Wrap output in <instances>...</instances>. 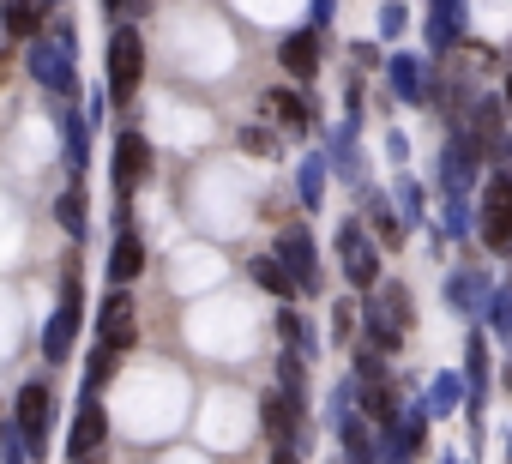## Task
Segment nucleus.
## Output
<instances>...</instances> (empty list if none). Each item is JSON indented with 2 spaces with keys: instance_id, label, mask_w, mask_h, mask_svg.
Masks as SVG:
<instances>
[{
  "instance_id": "2f4dec72",
  "label": "nucleus",
  "mask_w": 512,
  "mask_h": 464,
  "mask_svg": "<svg viewBox=\"0 0 512 464\" xmlns=\"http://www.w3.org/2000/svg\"><path fill=\"white\" fill-rule=\"evenodd\" d=\"M506 109H512V79H506Z\"/></svg>"
},
{
  "instance_id": "1a4fd4ad",
  "label": "nucleus",
  "mask_w": 512,
  "mask_h": 464,
  "mask_svg": "<svg viewBox=\"0 0 512 464\" xmlns=\"http://www.w3.org/2000/svg\"><path fill=\"white\" fill-rule=\"evenodd\" d=\"M278 61H284L290 79H314V73H320V37H314V31H290V37L278 43Z\"/></svg>"
},
{
  "instance_id": "7c9ffc66",
  "label": "nucleus",
  "mask_w": 512,
  "mask_h": 464,
  "mask_svg": "<svg viewBox=\"0 0 512 464\" xmlns=\"http://www.w3.org/2000/svg\"><path fill=\"white\" fill-rule=\"evenodd\" d=\"M103 7H109V13H121V0H103Z\"/></svg>"
},
{
  "instance_id": "bb28decb",
  "label": "nucleus",
  "mask_w": 512,
  "mask_h": 464,
  "mask_svg": "<svg viewBox=\"0 0 512 464\" xmlns=\"http://www.w3.org/2000/svg\"><path fill=\"white\" fill-rule=\"evenodd\" d=\"M398 205H404V217H422V187L416 181H398Z\"/></svg>"
},
{
  "instance_id": "ddd939ff",
  "label": "nucleus",
  "mask_w": 512,
  "mask_h": 464,
  "mask_svg": "<svg viewBox=\"0 0 512 464\" xmlns=\"http://www.w3.org/2000/svg\"><path fill=\"white\" fill-rule=\"evenodd\" d=\"M103 434H109V416H103V404H85V410H79V428H73V458L97 452V446H103Z\"/></svg>"
},
{
  "instance_id": "6e6552de",
  "label": "nucleus",
  "mask_w": 512,
  "mask_h": 464,
  "mask_svg": "<svg viewBox=\"0 0 512 464\" xmlns=\"http://www.w3.org/2000/svg\"><path fill=\"white\" fill-rule=\"evenodd\" d=\"M49 422H55L49 386H43V380H25V392H19V428H25V440L43 446V440H49Z\"/></svg>"
},
{
  "instance_id": "412c9836",
  "label": "nucleus",
  "mask_w": 512,
  "mask_h": 464,
  "mask_svg": "<svg viewBox=\"0 0 512 464\" xmlns=\"http://www.w3.org/2000/svg\"><path fill=\"white\" fill-rule=\"evenodd\" d=\"M266 428H272V440L284 446V440H290V428H296V410H290L284 398H266Z\"/></svg>"
},
{
  "instance_id": "f257e3e1",
  "label": "nucleus",
  "mask_w": 512,
  "mask_h": 464,
  "mask_svg": "<svg viewBox=\"0 0 512 464\" xmlns=\"http://www.w3.org/2000/svg\"><path fill=\"white\" fill-rule=\"evenodd\" d=\"M476 229H482V248L512 254V169H494L482 181V217H476Z\"/></svg>"
},
{
  "instance_id": "2eb2a0df",
  "label": "nucleus",
  "mask_w": 512,
  "mask_h": 464,
  "mask_svg": "<svg viewBox=\"0 0 512 464\" xmlns=\"http://www.w3.org/2000/svg\"><path fill=\"white\" fill-rule=\"evenodd\" d=\"M458 398H464V380L458 374H434V386L422 392V410L428 416H446V410H458Z\"/></svg>"
},
{
  "instance_id": "7ed1b4c3",
  "label": "nucleus",
  "mask_w": 512,
  "mask_h": 464,
  "mask_svg": "<svg viewBox=\"0 0 512 464\" xmlns=\"http://www.w3.org/2000/svg\"><path fill=\"white\" fill-rule=\"evenodd\" d=\"M338 254H344V278H350L356 290H374V284H380V260H374V248H368V229H362V223H344V229H338Z\"/></svg>"
},
{
  "instance_id": "aec40b11",
  "label": "nucleus",
  "mask_w": 512,
  "mask_h": 464,
  "mask_svg": "<svg viewBox=\"0 0 512 464\" xmlns=\"http://www.w3.org/2000/svg\"><path fill=\"white\" fill-rule=\"evenodd\" d=\"M0 19H7L13 37H31L37 31V7H31V0H0Z\"/></svg>"
},
{
  "instance_id": "393cba45",
  "label": "nucleus",
  "mask_w": 512,
  "mask_h": 464,
  "mask_svg": "<svg viewBox=\"0 0 512 464\" xmlns=\"http://www.w3.org/2000/svg\"><path fill=\"white\" fill-rule=\"evenodd\" d=\"M241 151H253V157H272V151H278V139H272L266 127H247V133H241Z\"/></svg>"
},
{
  "instance_id": "b1692460",
  "label": "nucleus",
  "mask_w": 512,
  "mask_h": 464,
  "mask_svg": "<svg viewBox=\"0 0 512 464\" xmlns=\"http://www.w3.org/2000/svg\"><path fill=\"white\" fill-rule=\"evenodd\" d=\"M55 211H61V223H67V229H79V223H85V193H79V187H73V193H61V205H55Z\"/></svg>"
},
{
  "instance_id": "6ab92c4d",
  "label": "nucleus",
  "mask_w": 512,
  "mask_h": 464,
  "mask_svg": "<svg viewBox=\"0 0 512 464\" xmlns=\"http://www.w3.org/2000/svg\"><path fill=\"white\" fill-rule=\"evenodd\" d=\"M247 272H253V284H260V290H272V296H290V290H296V284H290V272H284L278 260H253Z\"/></svg>"
},
{
  "instance_id": "f8f14e48",
  "label": "nucleus",
  "mask_w": 512,
  "mask_h": 464,
  "mask_svg": "<svg viewBox=\"0 0 512 464\" xmlns=\"http://www.w3.org/2000/svg\"><path fill=\"white\" fill-rule=\"evenodd\" d=\"M386 79H392V91L404 103H428V79H422V61L416 55H392L386 61Z\"/></svg>"
},
{
  "instance_id": "423d86ee",
  "label": "nucleus",
  "mask_w": 512,
  "mask_h": 464,
  "mask_svg": "<svg viewBox=\"0 0 512 464\" xmlns=\"http://www.w3.org/2000/svg\"><path fill=\"white\" fill-rule=\"evenodd\" d=\"M145 175H151V145H145V133H121V139H115V187H121V193H139Z\"/></svg>"
},
{
  "instance_id": "a211bd4d",
  "label": "nucleus",
  "mask_w": 512,
  "mask_h": 464,
  "mask_svg": "<svg viewBox=\"0 0 512 464\" xmlns=\"http://www.w3.org/2000/svg\"><path fill=\"white\" fill-rule=\"evenodd\" d=\"M368 217H374V229H380V242H386V248H398V242H404V217H398L386 199H374V205H368Z\"/></svg>"
},
{
  "instance_id": "9b49d317",
  "label": "nucleus",
  "mask_w": 512,
  "mask_h": 464,
  "mask_svg": "<svg viewBox=\"0 0 512 464\" xmlns=\"http://www.w3.org/2000/svg\"><path fill=\"white\" fill-rule=\"evenodd\" d=\"M428 43H434V49H458V43H464V0H434V13H428Z\"/></svg>"
},
{
  "instance_id": "c756f323",
  "label": "nucleus",
  "mask_w": 512,
  "mask_h": 464,
  "mask_svg": "<svg viewBox=\"0 0 512 464\" xmlns=\"http://www.w3.org/2000/svg\"><path fill=\"white\" fill-rule=\"evenodd\" d=\"M350 326H356V314H350V308H338V314H332V332H338V338H350Z\"/></svg>"
},
{
  "instance_id": "9d476101",
  "label": "nucleus",
  "mask_w": 512,
  "mask_h": 464,
  "mask_svg": "<svg viewBox=\"0 0 512 464\" xmlns=\"http://www.w3.org/2000/svg\"><path fill=\"white\" fill-rule=\"evenodd\" d=\"M446 302H452L458 314L482 320V314H488V302H494V290H488V278H476V272H452V284H446Z\"/></svg>"
},
{
  "instance_id": "20e7f679",
  "label": "nucleus",
  "mask_w": 512,
  "mask_h": 464,
  "mask_svg": "<svg viewBox=\"0 0 512 464\" xmlns=\"http://www.w3.org/2000/svg\"><path fill=\"white\" fill-rule=\"evenodd\" d=\"M278 266L290 272L296 290H320V260H314L308 229H284V236H278Z\"/></svg>"
},
{
  "instance_id": "cd10ccee",
  "label": "nucleus",
  "mask_w": 512,
  "mask_h": 464,
  "mask_svg": "<svg viewBox=\"0 0 512 464\" xmlns=\"http://www.w3.org/2000/svg\"><path fill=\"white\" fill-rule=\"evenodd\" d=\"M115 362H121L115 350H97V356H91V386H103V380L115 374Z\"/></svg>"
},
{
  "instance_id": "473e14b6",
  "label": "nucleus",
  "mask_w": 512,
  "mask_h": 464,
  "mask_svg": "<svg viewBox=\"0 0 512 464\" xmlns=\"http://www.w3.org/2000/svg\"><path fill=\"white\" fill-rule=\"evenodd\" d=\"M506 392H512V362H506Z\"/></svg>"
},
{
  "instance_id": "0eeeda50",
  "label": "nucleus",
  "mask_w": 512,
  "mask_h": 464,
  "mask_svg": "<svg viewBox=\"0 0 512 464\" xmlns=\"http://www.w3.org/2000/svg\"><path fill=\"white\" fill-rule=\"evenodd\" d=\"M97 338H103V350H115V356H127V350H133V338H139V332H133V302H127L121 290L103 302V314H97Z\"/></svg>"
},
{
  "instance_id": "c85d7f7f",
  "label": "nucleus",
  "mask_w": 512,
  "mask_h": 464,
  "mask_svg": "<svg viewBox=\"0 0 512 464\" xmlns=\"http://www.w3.org/2000/svg\"><path fill=\"white\" fill-rule=\"evenodd\" d=\"M380 31H386V37H398V31H404V7H398V0H386V13H380Z\"/></svg>"
},
{
  "instance_id": "4be33fe9",
  "label": "nucleus",
  "mask_w": 512,
  "mask_h": 464,
  "mask_svg": "<svg viewBox=\"0 0 512 464\" xmlns=\"http://www.w3.org/2000/svg\"><path fill=\"white\" fill-rule=\"evenodd\" d=\"M488 320H494V332H500V338H512V284H500V290H494Z\"/></svg>"
},
{
  "instance_id": "dca6fc26",
  "label": "nucleus",
  "mask_w": 512,
  "mask_h": 464,
  "mask_svg": "<svg viewBox=\"0 0 512 464\" xmlns=\"http://www.w3.org/2000/svg\"><path fill=\"white\" fill-rule=\"evenodd\" d=\"M374 308H380V320H386L398 338L410 332V296H404V284H386V302H374Z\"/></svg>"
},
{
  "instance_id": "a878e982",
  "label": "nucleus",
  "mask_w": 512,
  "mask_h": 464,
  "mask_svg": "<svg viewBox=\"0 0 512 464\" xmlns=\"http://www.w3.org/2000/svg\"><path fill=\"white\" fill-rule=\"evenodd\" d=\"M278 332H284V344L308 350V326H302V314H278Z\"/></svg>"
},
{
  "instance_id": "f03ea898",
  "label": "nucleus",
  "mask_w": 512,
  "mask_h": 464,
  "mask_svg": "<svg viewBox=\"0 0 512 464\" xmlns=\"http://www.w3.org/2000/svg\"><path fill=\"white\" fill-rule=\"evenodd\" d=\"M139 79H145V37L133 25H121L109 37V91H115V103H133Z\"/></svg>"
},
{
  "instance_id": "5701e85b",
  "label": "nucleus",
  "mask_w": 512,
  "mask_h": 464,
  "mask_svg": "<svg viewBox=\"0 0 512 464\" xmlns=\"http://www.w3.org/2000/svg\"><path fill=\"white\" fill-rule=\"evenodd\" d=\"M320 193H326V169L308 163V169H302V205H320Z\"/></svg>"
},
{
  "instance_id": "f3484780",
  "label": "nucleus",
  "mask_w": 512,
  "mask_h": 464,
  "mask_svg": "<svg viewBox=\"0 0 512 464\" xmlns=\"http://www.w3.org/2000/svg\"><path fill=\"white\" fill-rule=\"evenodd\" d=\"M272 109H278V121H284V127H296V133H302V127L314 121L308 97H296V91H272Z\"/></svg>"
},
{
  "instance_id": "39448f33",
  "label": "nucleus",
  "mask_w": 512,
  "mask_h": 464,
  "mask_svg": "<svg viewBox=\"0 0 512 464\" xmlns=\"http://www.w3.org/2000/svg\"><path fill=\"white\" fill-rule=\"evenodd\" d=\"M73 332H79V266L67 272V302H61V314L49 320L43 356H49V362H67V356H73Z\"/></svg>"
},
{
  "instance_id": "4468645a",
  "label": "nucleus",
  "mask_w": 512,
  "mask_h": 464,
  "mask_svg": "<svg viewBox=\"0 0 512 464\" xmlns=\"http://www.w3.org/2000/svg\"><path fill=\"white\" fill-rule=\"evenodd\" d=\"M109 272H115V284H127V278H139V272H145V242L133 236V229H127L121 242H115V254H109Z\"/></svg>"
}]
</instances>
